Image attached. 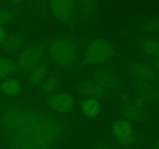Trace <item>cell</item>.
I'll return each mask as SVG.
<instances>
[{"label":"cell","instance_id":"obj_1","mask_svg":"<svg viewBox=\"0 0 159 149\" xmlns=\"http://www.w3.org/2000/svg\"><path fill=\"white\" fill-rule=\"evenodd\" d=\"M1 119L12 149H51L62 133L55 116L28 102L8 105Z\"/></svg>","mask_w":159,"mask_h":149},{"label":"cell","instance_id":"obj_2","mask_svg":"<svg viewBox=\"0 0 159 149\" xmlns=\"http://www.w3.org/2000/svg\"><path fill=\"white\" fill-rule=\"evenodd\" d=\"M48 54L55 64L61 67H68L75 62L78 51L72 42L67 40H57L50 43Z\"/></svg>","mask_w":159,"mask_h":149},{"label":"cell","instance_id":"obj_3","mask_svg":"<svg viewBox=\"0 0 159 149\" xmlns=\"http://www.w3.org/2000/svg\"><path fill=\"white\" fill-rule=\"evenodd\" d=\"M111 43L104 40H95L89 43L85 54L84 61L87 65L102 63L113 56Z\"/></svg>","mask_w":159,"mask_h":149},{"label":"cell","instance_id":"obj_4","mask_svg":"<svg viewBox=\"0 0 159 149\" xmlns=\"http://www.w3.org/2000/svg\"><path fill=\"white\" fill-rule=\"evenodd\" d=\"M43 54V50L41 47H34L24 50L17 59V68L23 71H30L39 65Z\"/></svg>","mask_w":159,"mask_h":149},{"label":"cell","instance_id":"obj_5","mask_svg":"<svg viewBox=\"0 0 159 149\" xmlns=\"http://www.w3.org/2000/svg\"><path fill=\"white\" fill-rule=\"evenodd\" d=\"M112 133L116 141L123 145H128L134 139L133 127L126 120H116L112 127Z\"/></svg>","mask_w":159,"mask_h":149},{"label":"cell","instance_id":"obj_6","mask_svg":"<svg viewBox=\"0 0 159 149\" xmlns=\"http://www.w3.org/2000/svg\"><path fill=\"white\" fill-rule=\"evenodd\" d=\"M48 105L54 111L61 114H67L73 110L75 102L72 96L69 93H59L50 98Z\"/></svg>","mask_w":159,"mask_h":149},{"label":"cell","instance_id":"obj_7","mask_svg":"<svg viewBox=\"0 0 159 149\" xmlns=\"http://www.w3.org/2000/svg\"><path fill=\"white\" fill-rule=\"evenodd\" d=\"M51 9L60 20H68L71 13L74 0H51Z\"/></svg>","mask_w":159,"mask_h":149},{"label":"cell","instance_id":"obj_8","mask_svg":"<svg viewBox=\"0 0 159 149\" xmlns=\"http://www.w3.org/2000/svg\"><path fill=\"white\" fill-rule=\"evenodd\" d=\"M2 93L9 97H14L20 94L22 89L21 82L15 78L6 79L0 85Z\"/></svg>","mask_w":159,"mask_h":149},{"label":"cell","instance_id":"obj_9","mask_svg":"<svg viewBox=\"0 0 159 149\" xmlns=\"http://www.w3.org/2000/svg\"><path fill=\"white\" fill-rule=\"evenodd\" d=\"M94 81L107 90L115 88L118 84V79L116 74L107 71L98 72L95 75Z\"/></svg>","mask_w":159,"mask_h":149},{"label":"cell","instance_id":"obj_10","mask_svg":"<svg viewBox=\"0 0 159 149\" xmlns=\"http://www.w3.org/2000/svg\"><path fill=\"white\" fill-rule=\"evenodd\" d=\"M81 109L84 115L89 117L96 116L101 111L100 103L94 98L85 99L81 103Z\"/></svg>","mask_w":159,"mask_h":149},{"label":"cell","instance_id":"obj_11","mask_svg":"<svg viewBox=\"0 0 159 149\" xmlns=\"http://www.w3.org/2000/svg\"><path fill=\"white\" fill-rule=\"evenodd\" d=\"M82 91L87 96L98 97L104 96L107 93V89L104 88L95 81H88L82 85Z\"/></svg>","mask_w":159,"mask_h":149},{"label":"cell","instance_id":"obj_12","mask_svg":"<svg viewBox=\"0 0 159 149\" xmlns=\"http://www.w3.org/2000/svg\"><path fill=\"white\" fill-rule=\"evenodd\" d=\"M30 71L29 76L30 83L32 85H37L42 82L48 73V68L44 65H38Z\"/></svg>","mask_w":159,"mask_h":149},{"label":"cell","instance_id":"obj_13","mask_svg":"<svg viewBox=\"0 0 159 149\" xmlns=\"http://www.w3.org/2000/svg\"><path fill=\"white\" fill-rule=\"evenodd\" d=\"M131 70L134 75L144 80H150L155 76L153 71L142 64H134L131 66Z\"/></svg>","mask_w":159,"mask_h":149},{"label":"cell","instance_id":"obj_14","mask_svg":"<svg viewBox=\"0 0 159 149\" xmlns=\"http://www.w3.org/2000/svg\"><path fill=\"white\" fill-rule=\"evenodd\" d=\"M21 39L16 35H11L6 37L2 43V48L6 52H12L18 49L21 45Z\"/></svg>","mask_w":159,"mask_h":149},{"label":"cell","instance_id":"obj_15","mask_svg":"<svg viewBox=\"0 0 159 149\" xmlns=\"http://www.w3.org/2000/svg\"><path fill=\"white\" fill-rule=\"evenodd\" d=\"M16 65L11 59L0 57V79L9 76L15 70Z\"/></svg>","mask_w":159,"mask_h":149},{"label":"cell","instance_id":"obj_16","mask_svg":"<svg viewBox=\"0 0 159 149\" xmlns=\"http://www.w3.org/2000/svg\"><path fill=\"white\" fill-rule=\"evenodd\" d=\"M57 80L54 77H48L43 79L41 84V91L44 94H51L54 93L57 87Z\"/></svg>","mask_w":159,"mask_h":149},{"label":"cell","instance_id":"obj_17","mask_svg":"<svg viewBox=\"0 0 159 149\" xmlns=\"http://www.w3.org/2000/svg\"><path fill=\"white\" fill-rule=\"evenodd\" d=\"M139 106L135 102H129L127 104H125L124 106V113L125 115L130 119L135 120L138 116L140 109Z\"/></svg>","mask_w":159,"mask_h":149},{"label":"cell","instance_id":"obj_18","mask_svg":"<svg viewBox=\"0 0 159 149\" xmlns=\"http://www.w3.org/2000/svg\"><path fill=\"white\" fill-rule=\"evenodd\" d=\"M143 48L148 54L159 57V43L156 40H148L143 43Z\"/></svg>","mask_w":159,"mask_h":149},{"label":"cell","instance_id":"obj_19","mask_svg":"<svg viewBox=\"0 0 159 149\" xmlns=\"http://www.w3.org/2000/svg\"><path fill=\"white\" fill-rule=\"evenodd\" d=\"M94 5V0H82V13L87 16L91 12Z\"/></svg>","mask_w":159,"mask_h":149},{"label":"cell","instance_id":"obj_20","mask_svg":"<svg viewBox=\"0 0 159 149\" xmlns=\"http://www.w3.org/2000/svg\"><path fill=\"white\" fill-rule=\"evenodd\" d=\"M12 14L10 11L2 10L0 11V26L5 24L12 19Z\"/></svg>","mask_w":159,"mask_h":149},{"label":"cell","instance_id":"obj_21","mask_svg":"<svg viewBox=\"0 0 159 149\" xmlns=\"http://www.w3.org/2000/svg\"><path fill=\"white\" fill-rule=\"evenodd\" d=\"M6 31L4 27H2V26H0V43H2L3 42V40L6 39Z\"/></svg>","mask_w":159,"mask_h":149}]
</instances>
